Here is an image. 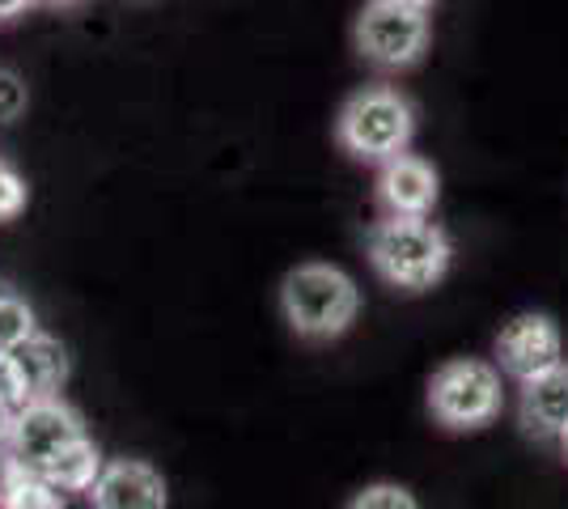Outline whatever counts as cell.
Masks as SVG:
<instances>
[{
  "instance_id": "6da1fadb",
  "label": "cell",
  "mask_w": 568,
  "mask_h": 509,
  "mask_svg": "<svg viewBox=\"0 0 568 509\" xmlns=\"http://www.w3.org/2000/svg\"><path fill=\"white\" fill-rule=\"evenodd\" d=\"M369 264L390 289L425 293L450 272V238L428 217H382L369 230Z\"/></svg>"
},
{
  "instance_id": "7a4b0ae2",
  "label": "cell",
  "mask_w": 568,
  "mask_h": 509,
  "mask_svg": "<svg viewBox=\"0 0 568 509\" xmlns=\"http://www.w3.org/2000/svg\"><path fill=\"white\" fill-rule=\"evenodd\" d=\"M281 311L302 339H335L353 327L361 289L332 264H297L281 285Z\"/></svg>"
},
{
  "instance_id": "3957f363",
  "label": "cell",
  "mask_w": 568,
  "mask_h": 509,
  "mask_svg": "<svg viewBox=\"0 0 568 509\" xmlns=\"http://www.w3.org/2000/svg\"><path fill=\"white\" fill-rule=\"evenodd\" d=\"M412 132H416V111L390 85H365L361 94L344 102V111L335 120L339 145L361 162H382V166L407 153Z\"/></svg>"
},
{
  "instance_id": "277c9868",
  "label": "cell",
  "mask_w": 568,
  "mask_h": 509,
  "mask_svg": "<svg viewBox=\"0 0 568 509\" xmlns=\"http://www.w3.org/2000/svg\"><path fill=\"white\" fill-rule=\"evenodd\" d=\"M505 387H500V369L479 357H454L437 365L428 378V413L437 425H446L454 434L484 429L500 416Z\"/></svg>"
},
{
  "instance_id": "5b68a950",
  "label": "cell",
  "mask_w": 568,
  "mask_h": 509,
  "mask_svg": "<svg viewBox=\"0 0 568 509\" xmlns=\"http://www.w3.org/2000/svg\"><path fill=\"white\" fill-rule=\"evenodd\" d=\"M356 51L378 69H412L433 39V9L420 0H374L353 26Z\"/></svg>"
},
{
  "instance_id": "8992f818",
  "label": "cell",
  "mask_w": 568,
  "mask_h": 509,
  "mask_svg": "<svg viewBox=\"0 0 568 509\" xmlns=\"http://www.w3.org/2000/svg\"><path fill=\"white\" fill-rule=\"evenodd\" d=\"M85 437V425L77 408H69L60 395L55 399H34L30 408L13 416V434H9V459L26 471H43L55 455H64L72 441Z\"/></svg>"
},
{
  "instance_id": "52a82bcc",
  "label": "cell",
  "mask_w": 568,
  "mask_h": 509,
  "mask_svg": "<svg viewBox=\"0 0 568 509\" xmlns=\"http://www.w3.org/2000/svg\"><path fill=\"white\" fill-rule=\"evenodd\" d=\"M497 362L509 378L530 383L547 369L565 365V336H560V323L544 311H526L514 315L497 336Z\"/></svg>"
},
{
  "instance_id": "ba28073f",
  "label": "cell",
  "mask_w": 568,
  "mask_h": 509,
  "mask_svg": "<svg viewBox=\"0 0 568 509\" xmlns=\"http://www.w3.org/2000/svg\"><path fill=\"white\" fill-rule=\"evenodd\" d=\"M437 192V170L416 153H399L378 170V200L386 217H428Z\"/></svg>"
},
{
  "instance_id": "9c48e42d",
  "label": "cell",
  "mask_w": 568,
  "mask_h": 509,
  "mask_svg": "<svg viewBox=\"0 0 568 509\" xmlns=\"http://www.w3.org/2000/svg\"><path fill=\"white\" fill-rule=\"evenodd\" d=\"M90 501L94 509H166V480L141 459H115L102 467Z\"/></svg>"
},
{
  "instance_id": "30bf717a",
  "label": "cell",
  "mask_w": 568,
  "mask_h": 509,
  "mask_svg": "<svg viewBox=\"0 0 568 509\" xmlns=\"http://www.w3.org/2000/svg\"><path fill=\"white\" fill-rule=\"evenodd\" d=\"M521 429L539 441H560L568 429V362L521 383L518 399Z\"/></svg>"
},
{
  "instance_id": "8fae6325",
  "label": "cell",
  "mask_w": 568,
  "mask_h": 509,
  "mask_svg": "<svg viewBox=\"0 0 568 509\" xmlns=\"http://www.w3.org/2000/svg\"><path fill=\"white\" fill-rule=\"evenodd\" d=\"M9 357L22 369V378L30 383L34 399H55V390L69 383V353H64L60 339L43 336V332L34 339H26L22 348H13Z\"/></svg>"
},
{
  "instance_id": "7c38bea8",
  "label": "cell",
  "mask_w": 568,
  "mask_h": 509,
  "mask_svg": "<svg viewBox=\"0 0 568 509\" xmlns=\"http://www.w3.org/2000/svg\"><path fill=\"white\" fill-rule=\"evenodd\" d=\"M102 467H106V462H102V450H98L90 437H81V441H72L64 455H55L39 476H43L55 492H94Z\"/></svg>"
},
{
  "instance_id": "4fadbf2b",
  "label": "cell",
  "mask_w": 568,
  "mask_h": 509,
  "mask_svg": "<svg viewBox=\"0 0 568 509\" xmlns=\"http://www.w3.org/2000/svg\"><path fill=\"white\" fill-rule=\"evenodd\" d=\"M0 509H64V497L13 459L0 462Z\"/></svg>"
},
{
  "instance_id": "5bb4252c",
  "label": "cell",
  "mask_w": 568,
  "mask_h": 509,
  "mask_svg": "<svg viewBox=\"0 0 568 509\" xmlns=\"http://www.w3.org/2000/svg\"><path fill=\"white\" fill-rule=\"evenodd\" d=\"M34 336H39V327H34L30 302L18 293H0V353H13Z\"/></svg>"
},
{
  "instance_id": "9a60e30c",
  "label": "cell",
  "mask_w": 568,
  "mask_h": 509,
  "mask_svg": "<svg viewBox=\"0 0 568 509\" xmlns=\"http://www.w3.org/2000/svg\"><path fill=\"white\" fill-rule=\"evenodd\" d=\"M0 404H4L13 416L34 404V390H30V383L22 378V369L13 365L9 353H0Z\"/></svg>"
},
{
  "instance_id": "2e32d148",
  "label": "cell",
  "mask_w": 568,
  "mask_h": 509,
  "mask_svg": "<svg viewBox=\"0 0 568 509\" xmlns=\"http://www.w3.org/2000/svg\"><path fill=\"white\" fill-rule=\"evenodd\" d=\"M348 509H420V506H416V497L403 485H369L348 501Z\"/></svg>"
},
{
  "instance_id": "e0dca14e",
  "label": "cell",
  "mask_w": 568,
  "mask_h": 509,
  "mask_svg": "<svg viewBox=\"0 0 568 509\" xmlns=\"http://www.w3.org/2000/svg\"><path fill=\"white\" fill-rule=\"evenodd\" d=\"M26 106H30V90H26V81L13 73V69H0V123L22 120Z\"/></svg>"
},
{
  "instance_id": "ac0fdd59",
  "label": "cell",
  "mask_w": 568,
  "mask_h": 509,
  "mask_svg": "<svg viewBox=\"0 0 568 509\" xmlns=\"http://www.w3.org/2000/svg\"><path fill=\"white\" fill-rule=\"evenodd\" d=\"M26 208V179L0 157V221H13Z\"/></svg>"
},
{
  "instance_id": "d6986e66",
  "label": "cell",
  "mask_w": 568,
  "mask_h": 509,
  "mask_svg": "<svg viewBox=\"0 0 568 509\" xmlns=\"http://www.w3.org/2000/svg\"><path fill=\"white\" fill-rule=\"evenodd\" d=\"M30 4H22V0H9V4H0V22H9V18H22Z\"/></svg>"
},
{
  "instance_id": "ffe728a7",
  "label": "cell",
  "mask_w": 568,
  "mask_h": 509,
  "mask_svg": "<svg viewBox=\"0 0 568 509\" xmlns=\"http://www.w3.org/2000/svg\"><path fill=\"white\" fill-rule=\"evenodd\" d=\"M560 450H565V459H568V429H565V437H560Z\"/></svg>"
}]
</instances>
